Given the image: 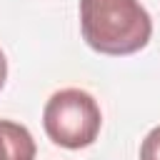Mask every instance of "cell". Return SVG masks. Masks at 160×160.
Here are the masks:
<instances>
[{"mask_svg":"<svg viewBox=\"0 0 160 160\" xmlns=\"http://www.w3.org/2000/svg\"><path fill=\"white\" fill-rule=\"evenodd\" d=\"M80 28L102 55H132L152 35V20L138 0H80Z\"/></svg>","mask_w":160,"mask_h":160,"instance_id":"6da1fadb","label":"cell"},{"mask_svg":"<svg viewBox=\"0 0 160 160\" xmlns=\"http://www.w3.org/2000/svg\"><path fill=\"white\" fill-rule=\"evenodd\" d=\"M100 108L95 98L80 88H65L58 90L42 112V125L48 138L68 150H80L95 142L100 132Z\"/></svg>","mask_w":160,"mask_h":160,"instance_id":"7a4b0ae2","label":"cell"},{"mask_svg":"<svg viewBox=\"0 0 160 160\" xmlns=\"http://www.w3.org/2000/svg\"><path fill=\"white\" fill-rule=\"evenodd\" d=\"M0 160H35V140L25 125L0 120Z\"/></svg>","mask_w":160,"mask_h":160,"instance_id":"3957f363","label":"cell"},{"mask_svg":"<svg viewBox=\"0 0 160 160\" xmlns=\"http://www.w3.org/2000/svg\"><path fill=\"white\" fill-rule=\"evenodd\" d=\"M140 160H160V125L145 135L140 145Z\"/></svg>","mask_w":160,"mask_h":160,"instance_id":"277c9868","label":"cell"},{"mask_svg":"<svg viewBox=\"0 0 160 160\" xmlns=\"http://www.w3.org/2000/svg\"><path fill=\"white\" fill-rule=\"evenodd\" d=\"M5 78H8V60H5V55L0 50V88L5 85Z\"/></svg>","mask_w":160,"mask_h":160,"instance_id":"5b68a950","label":"cell"}]
</instances>
